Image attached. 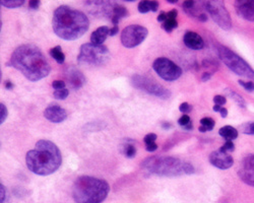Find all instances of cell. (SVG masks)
<instances>
[{"mask_svg": "<svg viewBox=\"0 0 254 203\" xmlns=\"http://www.w3.org/2000/svg\"><path fill=\"white\" fill-rule=\"evenodd\" d=\"M69 95V89L67 88H63V89H58L54 91V98L56 100H65Z\"/></svg>", "mask_w": 254, "mask_h": 203, "instance_id": "484cf974", "label": "cell"}, {"mask_svg": "<svg viewBox=\"0 0 254 203\" xmlns=\"http://www.w3.org/2000/svg\"><path fill=\"white\" fill-rule=\"evenodd\" d=\"M52 28L59 38L73 41L85 35L90 28V21L84 12L61 5L53 13Z\"/></svg>", "mask_w": 254, "mask_h": 203, "instance_id": "7a4b0ae2", "label": "cell"}, {"mask_svg": "<svg viewBox=\"0 0 254 203\" xmlns=\"http://www.w3.org/2000/svg\"><path fill=\"white\" fill-rule=\"evenodd\" d=\"M123 154L126 158L128 159H132L136 156V147L133 144L130 143H126L123 146Z\"/></svg>", "mask_w": 254, "mask_h": 203, "instance_id": "cb8c5ba5", "label": "cell"}, {"mask_svg": "<svg viewBox=\"0 0 254 203\" xmlns=\"http://www.w3.org/2000/svg\"><path fill=\"white\" fill-rule=\"evenodd\" d=\"M109 191L110 186L105 180L82 176L73 183L72 197L75 203H102Z\"/></svg>", "mask_w": 254, "mask_h": 203, "instance_id": "277c9868", "label": "cell"}, {"mask_svg": "<svg viewBox=\"0 0 254 203\" xmlns=\"http://www.w3.org/2000/svg\"><path fill=\"white\" fill-rule=\"evenodd\" d=\"M204 7L208 14L211 16L213 22L216 23L224 31H230L232 29V20L229 11L227 10L225 3L219 0H208L204 2Z\"/></svg>", "mask_w": 254, "mask_h": 203, "instance_id": "9c48e42d", "label": "cell"}, {"mask_svg": "<svg viewBox=\"0 0 254 203\" xmlns=\"http://www.w3.org/2000/svg\"><path fill=\"white\" fill-rule=\"evenodd\" d=\"M28 169L39 176H48L60 168L62 157L59 149L50 140H39L26 156Z\"/></svg>", "mask_w": 254, "mask_h": 203, "instance_id": "3957f363", "label": "cell"}, {"mask_svg": "<svg viewBox=\"0 0 254 203\" xmlns=\"http://www.w3.org/2000/svg\"><path fill=\"white\" fill-rule=\"evenodd\" d=\"M217 52L224 64L235 75L254 81V70L239 55L233 52L228 47L220 44L217 45Z\"/></svg>", "mask_w": 254, "mask_h": 203, "instance_id": "8992f818", "label": "cell"}, {"mask_svg": "<svg viewBox=\"0 0 254 203\" xmlns=\"http://www.w3.org/2000/svg\"><path fill=\"white\" fill-rule=\"evenodd\" d=\"M39 5H40V1H39V0H31V1L29 2V6L32 9H37L39 7Z\"/></svg>", "mask_w": 254, "mask_h": 203, "instance_id": "b9f144b4", "label": "cell"}, {"mask_svg": "<svg viewBox=\"0 0 254 203\" xmlns=\"http://www.w3.org/2000/svg\"><path fill=\"white\" fill-rule=\"evenodd\" d=\"M178 15L177 9H172L169 12H167V17L168 20H176V17Z\"/></svg>", "mask_w": 254, "mask_h": 203, "instance_id": "f35d334b", "label": "cell"}, {"mask_svg": "<svg viewBox=\"0 0 254 203\" xmlns=\"http://www.w3.org/2000/svg\"><path fill=\"white\" fill-rule=\"evenodd\" d=\"M109 33H110V29L106 26L98 28L91 35V42L95 45H103V43L107 39V37L109 36Z\"/></svg>", "mask_w": 254, "mask_h": 203, "instance_id": "ac0fdd59", "label": "cell"}, {"mask_svg": "<svg viewBox=\"0 0 254 203\" xmlns=\"http://www.w3.org/2000/svg\"><path fill=\"white\" fill-rule=\"evenodd\" d=\"M139 11L141 13H147L152 10L151 8V1H147V0H143L139 3Z\"/></svg>", "mask_w": 254, "mask_h": 203, "instance_id": "f1b7e54d", "label": "cell"}, {"mask_svg": "<svg viewBox=\"0 0 254 203\" xmlns=\"http://www.w3.org/2000/svg\"><path fill=\"white\" fill-rule=\"evenodd\" d=\"M240 130H241V132H243L245 134H254V122L245 123V124L241 125Z\"/></svg>", "mask_w": 254, "mask_h": 203, "instance_id": "83f0119b", "label": "cell"}, {"mask_svg": "<svg viewBox=\"0 0 254 203\" xmlns=\"http://www.w3.org/2000/svg\"><path fill=\"white\" fill-rule=\"evenodd\" d=\"M189 122H191V120H190V117H189L188 115H183V116L178 120V124H179L180 126H182V127L186 126Z\"/></svg>", "mask_w": 254, "mask_h": 203, "instance_id": "74e56055", "label": "cell"}, {"mask_svg": "<svg viewBox=\"0 0 254 203\" xmlns=\"http://www.w3.org/2000/svg\"><path fill=\"white\" fill-rule=\"evenodd\" d=\"M148 34L147 28L139 25H130L124 28L121 33V43L126 48H134L146 40Z\"/></svg>", "mask_w": 254, "mask_h": 203, "instance_id": "8fae6325", "label": "cell"}, {"mask_svg": "<svg viewBox=\"0 0 254 203\" xmlns=\"http://www.w3.org/2000/svg\"><path fill=\"white\" fill-rule=\"evenodd\" d=\"M110 60V52L104 45L86 43L81 47L77 62L91 66H102Z\"/></svg>", "mask_w": 254, "mask_h": 203, "instance_id": "52a82bcc", "label": "cell"}, {"mask_svg": "<svg viewBox=\"0 0 254 203\" xmlns=\"http://www.w3.org/2000/svg\"><path fill=\"white\" fill-rule=\"evenodd\" d=\"M238 176L247 185L254 187V155H249L243 159L239 165Z\"/></svg>", "mask_w": 254, "mask_h": 203, "instance_id": "7c38bea8", "label": "cell"}, {"mask_svg": "<svg viewBox=\"0 0 254 203\" xmlns=\"http://www.w3.org/2000/svg\"><path fill=\"white\" fill-rule=\"evenodd\" d=\"M162 127H163L164 129H169V128H171V127H172V125H171L170 123H168V122H167V123L165 122V123H163V124H162Z\"/></svg>", "mask_w": 254, "mask_h": 203, "instance_id": "f5cc1de1", "label": "cell"}, {"mask_svg": "<svg viewBox=\"0 0 254 203\" xmlns=\"http://www.w3.org/2000/svg\"><path fill=\"white\" fill-rule=\"evenodd\" d=\"M195 3H197V1H193V0H187V1H184L182 3V7H183V10H189L191 8L194 7Z\"/></svg>", "mask_w": 254, "mask_h": 203, "instance_id": "8d00e7d4", "label": "cell"}, {"mask_svg": "<svg viewBox=\"0 0 254 203\" xmlns=\"http://www.w3.org/2000/svg\"><path fill=\"white\" fill-rule=\"evenodd\" d=\"M238 83H239L244 89H246L247 91H250V93H252V91H254V82H253V81H239Z\"/></svg>", "mask_w": 254, "mask_h": 203, "instance_id": "4dcf8cb0", "label": "cell"}, {"mask_svg": "<svg viewBox=\"0 0 254 203\" xmlns=\"http://www.w3.org/2000/svg\"><path fill=\"white\" fill-rule=\"evenodd\" d=\"M209 162L218 169L227 170L231 168L234 163V159L231 155L221 150L214 151L209 155Z\"/></svg>", "mask_w": 254, "mask_h": 203, "instance_id": "5bb4252c", "label": "cell"}, {"mask_svg": "<svg viewBox=\"0 0 254 203\" xmlns=\"http://www.w3.org/2000/svg\"><path fill=\"white\" fill-rule=\"evenodd\" d=\"M207 18H208V16H207V14L206 13H202L199 17H198V20L200 21V22H202V23H205L206 21H207Z\"/></svg>", "mask_w": 254, "mask_h": 203, "instance_id": "7dc6e473", "label": "cell"}, {"mask_svg": "<svg viewBox=\"0 0 254 203\" xmlns=\"http://www.w3.org/2000/svg\"><path fill=\"white\" fill-rule=\"evenodd\" d=\"M201 124L204 128H206L207 131H210V130H212L213 127H214V120L210 117H204L201 120Z\"/></svg>", "mask_w": 254, "mask_h": 203, "instance_id": "4316f807", "label": "cell"}, {"mask_svg": "<svg viewBox=\"0 0 254 203\" xmlns=\"http://www.w3.org/2000/svg\"><path fill=\"white\" fill-rule=\"evenodd\" d=\"M167 1L169 2V3H177L178 2V0H167Z\"/></svg>", "mask_w": 254, "mask_h": 203, "instance_id": "db71d44e", "label": "cell"}, {"mask_svg": "<svg viewBox=\"0 0 254 203\" xmlns=\"http://www.w3.org/2000/svg\"><path fill=\"white\" fill-rule=\"evenodd\" d=\"M219 134L224 137L227 141H232L238 137V130L232 126H224L219 130Z\"/></svg>", "mask_w": 254, "mask_h": 203, "instance_id": "d6986e66", "label": "cell"}, {"mask_svg": "<svg viewBox=\"0 0 254 203\" xmlns=\"http://www.w3.org/2000/svg\"><path fill=\"white\" fill-rule=\"evenodd\" d=\"M225 93H226V96H227V97L231 98L239 107H241V108H246V102H245V100H244L239 94H237L236 91H234V90L229 89V88H226V89H225Z\"/></svg>", "mask_w": 254, "mask_h": 203, "instance_id": "44dd1931", "label": "cell"}, {"mask_svg": "<svg viewBox=\"0 0 254 203\" xmlns=\"http://www.w3.org/2000/svg\"><path fill=\"white\" fill-rule=\"evenodd\" d=\"M146 149L148 152L150 153H152L154 151L158 150V144L157 143H152V144H149V145H146Z\"/></svg>", "mask_w": 254, "mask_h": 203, "instance_id": "ab89813d", "label": "cell"}, {"mask_svg": "<svg viewBox=\"0 0 254 203\" xmlns=\"http://www.w3.org/2000/svg\"><path fill=\"white\" fill-rule=\"evenodd\" d=\"M50 56L58 63V64H63L65 61V55L62 52V48L60 46H56L52 49H50Z\"/></svg>", "mask_w": 254, "mask_h": 203, "instance_id": "ffe728a7", "label": "cell"}, {"mask_svg": "<svg viewBox=\"0 0 254 203\" xmlns=\"http://www.w3.org/2000/svg\"><path fill=\"white\" fill-rule=\"evenodd\" d=\"M7 116H8L7 108H6V106L3 103H1V104H0V124H3L4 123V121L6 120Z\"/></svg>", "mask_w": 254, "mask_h": 203, "instance_id": "f546056e", "label": "cell"}, {"mask_svg": "<svg viewBox=\"0 0 254 203\" xmlns=\"http://www.w3.org/2000/svg\"><path fill=\"white\" fill-rule=\"evenodd\" d=\"M177 27H178V23L176 20H167L162 25V29L165 30L167 33H171L174 29H176Z\"/></svg>", "mask_w": 254, "mask_h": 203, "instance_id": "d4e9b609", "label": "cell"}, {"mask_svg": "<svg viewBox=\"0 0 254 203\" xmlns=\"http://www.w3.org/2000/svg\"><path fill=\"white\" fill-rule=\"evenodd\" d=\"M221 151L223 152H234V150H235V145H234V143L232 141H226V143L221 147L220 149Z\"/></svg>", "mask_w": 254, "mask_h": 203, "instance_id": "1f68e13d", "label": "cell"}, {"mask_svg": "<svg viewBox=\"0 0 254 203\" xmlns=\"http://www.w3.org/2000/svg\"><path fill=\"white\" fill-rule=\"evenodd\" d=\"M118 32H119V28H118V26H114L112 29H110L109 36L113 37V36H115V35L118 34Z\"/></svg>", "mask_w": 254, "mask_h": 203, "instance_id": "f6af8a7d", "label": "cell"}, {"mask_svg": "<svg viewBox=\"0 0 254 203\" xmlns=\"http://www.w3.org/2000/svg\"><path fill=\"white\" fill-rule=\"evenodd\" d=\"M5 88L6 89H12L13 88V84L9 81H5Z\"/></svg>", "mask_w": 254, "mask_h": 203, "instance_id": "681fc988", "label": "cell"}, {"mask_svg": "<svg viewBox=\"0 0 254 203\" xmlns=\"http://www.w3.org/2000/svg\"><path fill=\"white\" fill-rule=\"evenodd\" d=\"M237 14L248 22H254V1L238 0L235 2Z\"/></svg>", "mask_w": 254, "mask_h": 203, "instance_id": "2e32d148", "label": "cell"}, {"mask_svg": "<svg viewBox=\"0 0 254 203\" xmlns=\"http://www.w3.org/2000/svg\"><path fill=\"white\" fill-rule=\"evenodd\" d=\"M142 168L154 176L159 177H178L182 175L194 174V167L186 162L173 157H151L146 159Z\"/></svg>", "mask_w": 254, "mask_h": 203, "instance_id": "5b68a950", "label": "cell"}, {"mask_svg": "<svg viewBox=\"0 0 254 203\" xmlns=\"http://www.w3.org/2000/svg\"><path fill=\"white\" fill-rule=\"evenodd\" d=\"M220 113H221V116L223 118H226L228 116V110L226 108H222V110L220 111Z\"/></svg>", "mask_w": 254, "mask_h": 203, "instance_id": "c3c4849f", "label": "cell"}, {"mask_svg": "<svg viewBox=\"0 0 254 203\" xmlns=\"http://www.w3.org/2000/svg\"><path fill=\"white\" fill-rule=\"evenodd\" d=\"M0 191H1V203H5V198H6V191L3 186V184L0 185Z\"/></svg>", "mask_w": 254, "mask_h": 203, "instance_id": "ee69618b", "label": "cell"}, {"mask_svg": "<svg viewBox=\"0 0 254 203\" xmlns=\"http://www.w3.org/2000/svg\"><path fill=\"white\" fill-rule=\"evenodd\" d=\"M64 78L69 86L73 89H80L84 86L87 80L83 72L74 66H68L64 70Z\"/></svg>", "mask_w": 254, "mask_h": 203, "instance_id": "4fadbf2b", "label": "cell"}, {"mask_svg": "<svg viewBox=\"0 0 254 203\" xmlns=\"http://www.w3.org/2000/svg\"><path fill=\"white\" fill-rule=\"evenodd\" d=\"M152 68L166 81H174L182 76L181 67L166 57L155 59L152 63Z\"/></svg>", "mask_w": 254, "mask_h": 203, "instance_id": "30bf717a", "label": "cell"}, {"mask_svg": "<svg viewBox=\"0 0 254 203\" xmlns=\"http://www.w3.org/2000/svg\"><path fill=\"white\" fill-rule=\"evenodd\" d=\"M129 15V12L128 10L126 9L125 6L119 4V3H116L115 6H114V11H113V16H116L118 17L119 20L120 18H124V17H127Z\"/></svg>", "mask_w": 254, "mask_h": 203, "instance_id": "7402d4cb", "label": "cell"}, {"mask_svg": "<svg viewBox=\"0 0 254 203\" xmlns=\"http://www.w3.org/2000/svg\"><path fill=\"white\" fill-rule=\"evenodd\" d=\"M179 110L180 112L183 113V114H187L189 112H191L192 110V106L189 105L188 103H182L180 106H179Z\"/></svg>", "mask_w": 254, "mask_h": 203, "instance_id": "836d02e7", "label": "cell"}, {"mask_svg": "<svg viewBox=\"0 0 254 203\" xmlns=\"http://www.w3.org/2000/svg\"><path fill=\"white\" fill-rule=\"evenodd\" d=\"M226 102H227V99H226V97H224V96L218 95V96H214V97H213V103H214V105L223 106V105L226 104Z\"/></svg>", "mask_w": 254, "mask_h": 203, "instance_id": "e575fe53", "label": "cell"}, {"mask_svg": "<svg viewBox=\"0 0 254 203\" xmlns=\"http://www.w3.org/2000/svg\"><path fill=\"white\" fill-rule=\"evenodd\" d=\"M131 83L134 87L139 88L143 91H146L147 94L154 96L157 98L167 100L171 97V91L167 89L162 84L155 82L154 81L140 75H134L131 78Z\"/></svg>", "mask_w": 254, "mask_h": 203, "instance_id": "ba28073f", "label": "cell"}, {"mask_svg": "<svg viewBox=\"0 0 254 203\" xmlns=\"http://www.w3.org/2000/svg\"><path fill=\"white\" fill-rule=\"evenodd\" d=\"M10 63L27 80L34 82L48 77L51 70L43 52L32 44L17 47L11 55Z\"/></svg>", "mask_w": 254, "mask_h": 203, "instance_id": "6da1fadb", "label": "cell"}, {"mask_svg": "<svg viewBox=\"0 0 254 203\" xmlns=\"http://www.w3.org/2000/svg\"><path fill=\"white\" fill-rule=\"evenodd\" d=\"M222 106H219V105H214L213 106V108H212V110L214 111V112H220V111L222 110Z\"/></svg>", "mask_w": 254, "mask_h": 203, "instance_id": "816d5d0a", "label": "cell"}, {"mask_svg": "<svg viewBox=\"0 0 254 203\" xmlns=\"http://www.w3.org/2000/svg\"><path fill=\"white\" fill-rule=\"evenodd\" d=\"M151 8H152V11L155 12L158 10L159 8V2L158 1H151Z\"/></svg>", "mask_w": 254, "mask_h": 203, "instance_id": "bcb514c9", "label": "cell"}, {"mask_svg": "<svg viewBox=\"0 0 254 203\" xmlns=\"http://www.w3.org/2000/svg\"><path fill=\"white\" fill-rule=\"evenodd\" d=\"M155 140H157V135H155L154 133H149L144 138V141H145L146 145H149V144H152V143H155Z\"/></svg>", "mask_w": 254, "mask_h": 203, "instance_id": "d6a6232c", "label": "cell"}, {"mask_svg": "<svg viewBox=\"0 0 254 203\" xmlns=\"http://www.w3.org/2000/svg\"><path fill=\"white\" fill-rule=\"evenodd\" d=\"M44 117L52 123H61L67 118L66 111L58 105H50L44 111Z\"/></svg>", "mask_w": 254, "mask_h": 203, "instance_id": "9a60e30c", "label": "cell"}, {"mask_svg": "<svg viewBox=\"0 0 254 203\" xmlns=\"http://www.w3.org/2000/svg\"><path fill=\"white\" fill-rule=\"evenodd\" d=\"M167 20H168L167 13L164 12V11H162V12L159 14V16L157 17V21H158L159 23H165Z\"/></svg>", "mask_w": 254, "mask_h": 203, "instance_id": "60d3db41", "label": "cell"}, {"mask_svg": "<svg viewBox=\"0 0 254 203\" xmlns=\"http://www.w3.org/2000/svg\"><path fill=\"white\" fill-rule=\"evenodd\" d=\"M2 6L7 8H16L25 4V0H5V1L0 2Z\"/></svg>", "mask_w": 254, "mask_h": 203, "instance_id": "603a6c76", "label": "cell"}, {"mask_svg": "<svg viewBox=\"0 0 254 203\" xmlns=\"http://www.w3.org/2000/svg\"><path fill=\"white\" fill-rule=\"evenodd\" d=\"M65 84L66 83L63 81H53L52 86H53V88H55V90H58V89L65 88Z\"/></svg>", "mask_w": 254, "mask_h": 203, "instance_id": "d590c367", "label": "cell"}, {"mask_svg": "<svg viewBox=\"0 0 254 203\" xmlns=\"http://www.w3.org/2000/svg\"><path fill=\"white\" fill-rule=\"evenodd\" d=\"M184 129H185V130H192V129H193V124H192V122H189L186 126H184L183 127Z\"/></svg>", "mask_w": 254, "mask_h": 203, "instance_id": "f907efd6", "label": "cell"}, {"mask_svg": "<svg viewBox=\"0 0 254 203\" xmlns=\"http://www.w3.org/2000/svg\"><path fill=\"white\" fill-rule=\"evenodd\" d=\"M183 42L191 50H202L204 47L203 39L195 32H186L183 37Z\"/></svg>", "mask_w": 254, "mask_h": 203, "instance_id": "e0dca14e", "label": "cell"}, {"mask_svg": "<svg viewBox=\"0 0 254 203\" xmlns=\"http://www.w3.org/2000/svg\"><path fill=\"white\" fill-rule=\"evenodd\" d=\"M211 76H212V73H211L210 71H206V72L203 73V77H202V81H208L210 80Z\"/></svg>", "mask_w": 254, "mask_h": 203, "instance_id": "7bdbcfd3", "label": "cell"}]
</instances>
